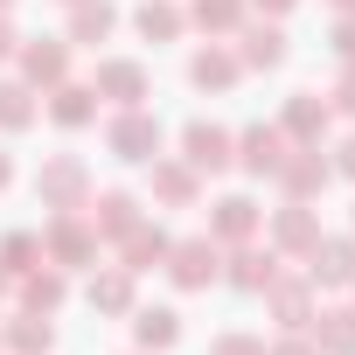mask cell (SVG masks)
Returning <instances> with one entry per match:
<instances>
[{
    "mask_svg": "<svg viewBox=\"0 0 355 355\" xmlns=\"http://www.w3.org/2000/svg\"><path fill=\"white\" fill-rule=\"evenodd\" d=\"M167 272L182 293H202L209 279H223V258H216V237H189V244H167Z\"/></svg>",
    "mask_w": 355,
    "mask_h": 355,
    "instance_id": "1",
    "label": "cell"
},
{
    "mask_svg": "<svg viewBox=\"0 0 355 355\" xmlns=\"http://www.w3.org/2000/svg\"><path fill=\"white\" fill-rule=\"evenodd\" d=\"M112 153H119V160H153V153H160V119H146L139 105H125V112L112 119Z\"/></svg>",
    "mask_w": 355,
    "mask_h": 355,
    "instance_id": "2",
    "label": "cell"
},
{
    "mask_svg": "<svg viewBox=\"0 0 355 355\" xmlns=\"http://www.w3.org/2000/svg\"><path fill=\"white\" fill-rule=\"evenodd\" d=\"M230 146H237V139H230L223 125H209V119H196V125L182 132V160H189L196 174H202V167H209V174H216V167H230V160H237Z\"/></svg>",
    "mask_w": 355,
    "mask_h": 355,
    "instance_id": "3",
    "label": "cell"
},
{
    "mask_svg": "<svg viewBox=\"0 0 355 355\" xmlns=\"http://www.w3.org/2000/svg\"><path fill=\"white\" fill-rule=\"evenodd\" d=\"M306 279L313 286H348L355 279V244L348 237H313L306 244Z\"/></svg>",
    "mask_w": 355,
    "mask_h": 355,
    "instance_id": "4",
    "label": "cell"
},
{
    "mask_svg": "<svg viewBox=\"0 0 355 355\" xmlns=\"http://www.w3.org/2000/svg\"><path fill=\"white\" fill-rule=\"evenodd\" d=\"M327 174H334V167L320 160V146H300V153H286V160H279V182H286V196H293V202L320 196V189H327Z\"/></svg>",
    "mask_w": 355,
    "mask_h": 355,
    "instance_id": "5",
    "label": "cell"
},
{
    "mask_svg": "<svg viewBox=\"0 0 355 355\" xmlns=\"http://www.w3.org/2000/svg\"><path fill=\"white\" fill-rule=\"evenodd\" d=\"M49 258H56V265H70V272H77V265H91V258H98V230H91V223H77V216H56V223H49Z\"/></svg>",
    "mask_w": 355,
    "mask_h": 355,
    "instance_id": "6",
    "label": "cell"
},
{
    "mask_svg": "<svg viewBox=\"0 0 355 355\" xmlns=\"http://www.w3.org/2000/svg\"><path fill=\"white\" fill-rule=\"evenodd\" d=\"M279 132H286V139H300V146H320V132H327V105H320L313 91H293V98H286Z\"/></svg>",
    "mask_w": 355,
    "mask_h": 355,
    "instance_id": "7",
    "label": "cell"
},
{
    "mask_svg": "<svg viewBox=\"0 0 355 355\" xmlns=\"http://www.w3.org/2000/svg\"><path fill=\"white\" fill-rule=\"evenodd\" d=\"M15 56H21V77L28 84H63L70 77V49L63 42H15Z\"/></svg>",
    "mask_w": 355,
    "mask_h": 355,
    "instance_id": "8",
    "label": "cell"
},
{
    "mask_svg": "<svg viewBox=\"0 0 355 355\" xmlns=\"http://www.w3.org/2000/svg\"><path fill=\"white\" fill-rule=\"evenodd\" d=\"M35 196L56 202V209H77V196H84V160H49V167L35 174Z\"/></svg>",
    "mask_w": 355,
    "mask_h": 355,
    "instance_id": "9",
    "label": "cell"
},
{
    "mask_svg": "<svg viewBox=\"0 0 355 355\" xmlns=\"http://www.w3.org/2000/svg\"><path fill=\"white\" fill-rule=\"evenodd\" d=\"M237 160H244L251 174H279V160H286V132H279V125H251V132L237 139Z\"/></svg>",
    "mask_w": 355,
    "mask_h": 355,
    "instance_id": "10",
    "label": "cell"
},
{
    "mask_svg": "<svg viewBox=\"0 0 355 355\" xmlns=\"http://www.w3.org/2000/svg\"><path fill=\"white\" fill-rule=\"evenodd\" d=\"M119 244H125V272H153V265H167V244H174V237H167L160 223H132Z\"/></svg>",
    "mask_w": 355,
    "mask_h": 355,
    "instance_id": "11",
    "label": "cell"
},
{
    "mask_svg": "<svg viewBox=\"0 0 355 355\" xmlns=\"http://www.w3.org/2000/svg\"><path fill=\"white\" fill-rule=\"evenodd\" d=\"M237 63H251V70H279V63H286V35H279V21H251Z\"/></svg>",
    "mask_w": 355,
    "mask_h": 355,
    "instance_id": "12",
    "label": "cell"
},
{
    "mask_svg": "<svg viewBox=\"0 0 355 355\" xmlns=\"http://www.w3.org/2000/svg\"><path fill=\"white\" fill-rule=\"evenodd\" d=\"M265 300H272V313H279L286 327H306V320H313V293H306V279H272Z\"/></svg>",
    "mask_w": 355,
    "mask_h": 355,
    "instance_id": "13",
    "label": "cell"
},
{
    "mask_svg": "<svg viewBox=\"0 0 355 355\" xmlns=\"http://www.w3.org/2000/svg\"><path fill=\"white\" fill-rule=\"evenodd\" d=\"M112 21H119L112 0H70V42H105Z\"/></svg>",
    "mask_w": 355,
    "mask_h": 355,
    "instance_id": "14",
    "label": "cell"
},
{
    "mask_svg": "<svg viewBox=\"0 0 355 355\" xmlns=\"http://www.w3.org/2000/svg\"><path fill=\"white\" fill-rule=\"evenodd\" d=\"M153 196L174 202V209L196 202V167H189V160H160V153H153Z\"/></svg>",
    "mask_w": 355,
    "mask_h": 355,
    "instance_id": "15",
    "label": "cell"
},
{
    "mask_svg": "<svg viewBox=\"0 0 355 355\" xmlns=\"http://www.w3.org/2000/svg\"><path fill=\"white\" fill-rule=\"evenodd\" d=\"M98 91L119 98V105H139V98H146V70L125 63V56H119V63H98Z\"/></svg>",
    "mask_w": 355,
    "mask_h": 355,
    "instance_id": "16",
    "label": "cell"
},
{
    "mask_svg": "<svg viewBox=\"0 0 355 355\" xmlns=\"http://www.w3.org/2000/svg\"><path fill=\"white\" fill-rule=\"evenodd\" d=\"M209 230H216V237H230V244H244V237L258 230V202H251V196H223V202H216V216H209Z\"/></svg>",
    "mask_w": 355,
    "mask_h": 355,
    "instance_id": "17",
    "label": "cell"
},
{
    "mask_svg": "<svg viewBox=\"0 0 355 355\" xmlns=\"http://www.w3.org/2000/svg\"><path fill=\"white\" fill-rule=\"evenodd\" d=\"M132 334H139V348H174L182 313H174V306H139V313H132Z\"/></svg>",
    "mask_w": 355,
    "mask_h": 355,
    "instance_id": "18",
    "label": "cell"
},
{
    "mask_svg": "<svg viewBox=\"0 0 355 355\" xmlns=\"http://www.w3.org/2000/svg\"><path fill=\"white\" fill-rule=\"evenodd\" d=\"M237 70H244L237 56H223V49H202V56L189 63V84H196V91H230V84H237Z\"/></svg>",
    "mask_w": 355,
    "mask_h": 355,
    "instance_id": "19",
    "label": "cell"
},
{
    "mask_svg": "<svg viewBox=\"0 0 355 355\" xmlns=\"http://www.w3.org/2000/svg\"><path fill=\"white\" fill-rule=\"evenodd\" d=\"M49 119H56V125H70V132H77V125H91V119H98V91H84V84H56Z\"/></svg>",
    "mask_w": 355,
    "mask_h": 355,
    "instance_id": "20",
    "label": "cell"
},
{
    "mask_svg": "<svg viewBox=\"0 0 355 355\" xmlns=\"http://www.w3.org/2000/svg\"><path fill=\"white\" fill-rule=\"evenodd\" d=\"M132 223H139V202H132V196H119V189L98 196V209H91V230H98V237H125Z\"/></svg>",
    "mask_w": 355,
    "mask_h": 355,
    "instance_id": "21",
    "label": "cell"
},
{
    "mask_svg": "<svg viewBox=\"0 0 355 355\" xmlns=\"http://www.w3.org/2000/svg\"><path fill=\"white\" fill-rule=\"evenodd\" d=\"M272 237H279L286 251H306V244L320 237V223H313V209H306V202H286V209L272 216Z\"/></svg>",
    "mask_w": 355,
    "mask_h": 355,
    "instance_id": "22",
    "label": "cell"
},
{
    "mask_svg": "<svg viewBox=\"0 0 355 355\" xmlns=\"http://www.w3.org/2000/svg\"><path fill=\"white\" fill-rule=\"evenodd\" d=\"M272 279H279V258H272V251H251V244H244V251H237V272H230V286H237V293H265Z\"/></svg>",
    "mask_w": 355,
    "mask_h": 355,
    "instance_id": "23",
    "label": "cell"
},
{
    "mask_svg": "<svg viewBox=\"0 0 355 355\" xmlns=\"http://www.w3.org/2000/svg\"><path fill=\"white\" fill-rule=\"evenodd\" d=\"M320 327H313V348L320 355H355V313L341 306V313H313Z\"/></svg>",
    "mask_w": 355,
    "mask_h": 355,
    "instance_id": "24",
    "label": "cell"
},
{
    "mask_svg": "<svg viewBox=\"0 0 355 355\" xmlns=\"http://www.w3.org/2000/svg\"><path fill=\"white\" fill-rule=\"evenodd\" d=\"M91 306H105V313H125V306H132V272H125V265L98 272V279H91Z\"/></svg>",
    "mask_w": 355,
    "mask_h": 355,
    "instance_id": "25",
    "label": "cell"
},
{
    "mask_svg": "<svg viewBox=\"0 0 355 355\" xmlns=\"http://www.w3.org/2000/svg\"><path fill=\"white\" fill-rule=\"evenodd\" d=\"M182 28H189V15L167 8V0H146V8H139V35H146V42H174Z\"/></svg>",
    "mask_w": 355,
    "mask_h": 355,
    "instance_id": "26",
    "label": "cell"
},
{
    "mask_svg": "<svg viewBox=\"0 0 355 355\" xmlns=\"http://www.w3.org/2000/svg\"><path fill=\"white\" fill-rule=\"evenodd\" d=\"M189 21L209 28V35H230V28H244V0H196Z\"/></svg>",
    "mask_w": 355,
    "mask_h": 355,
    "instance_id": "27",
    "label": "cell"
},
{
    "mask_svg": "<svg viewBox=\"0 0 355 355\" xmlns=\"http://www.w3.org/2000/svg\"><path fill=\"white\" fill-rule=\"evenodd\" d=\"M0 125L8 132L35 125V84H0Z\"/></svg>",
    "mask_w": 355,
    "mask_h": 355,
    "instance_id": "28",
    "label": "cell"
},
{
    "mask_svg": "<svg viewBox=\"0 0 355 355\" xmlns=\"http://www.w3.org/2000/svg\"><path fill=\"white\" fill-rule=\"evenodd\" d=\"M8 341H15L21 355H49V341H56V327H49L42 313H15V327H8Z\"/></svg>",
    "mask_w": 355,
    "mask_h": 355,
    "instance_id": "29",
    "label": "cell"
},
{
    "mask_svg": "<svg viewBox=\"0 0 355 355\" xmlns=\"http://www.w3.org/2000/svg\"><path fill=\"white\" fill-rule=\"evenodd\" d=\"M35 258H42V237H28V230H15L8 244H0V272H35Z\"/></svg>",
    "mask_w": 355,
    "mask_h": 355,
    "instance_id": "30",
    "label": "cell"
},
{
    "mask_svg": "<svg viewBox=\"0 0 355 355\" xmlns=\"http://www.w3.org/2000/svg\"><path fill=\"white\" fill-rule=\"evenodd\" d=\"M28 300L49 313V306H63V272H28Z\"/></svg>",
    "mask_w": 355,
    "mask_h": 355,
    "instance_id": "31",
    "label": "cell"
},
{
    "mask_svg": "<svg viewBox=\"0 0 355 355\" xmlns=\"http://www.w3.org/2000/svg\"><path fill=\"white\" fill-rule=\"evenodd\" d=\"M209 355H265V341H258V334H223Z\"/></svg>",
    "mask_w": 355,
    "mask_h": 355,
    "instance_id": "32",
    "label": "cell"
},
{
    "mask_svg": "<svg viewBox=\"0 0 355 355\" xmlns=\"http://www.w3.org/2000/svg\"><path fill=\"white\" fill-rule=\"evenodd\" d=\"M334 56H341V63H348V70H355V15H348V21H341V28H334Z\"/></svg>",
    "mask_w": 355,
    "mask_h": 355,
    "instance_id": "33",
    "label": "cell"
},
{
    "mask_svg": "<svg viewBox=\"0 0 355 355\" xmlns=\"http://www.w3.org/2000/svg\"><path fill=\"white\" fill-rule=\"evenodd\" d=\"M334 105H341V112H355V70L341 77V91H334Z\"/></svg>",
    "mask_w": 355,
    "mask_h": 355,
    "instance_id": "34",
    "label": "cell"
},
{
    "mask_svg": "<svg viewBox=\"0 0 355 355\" xmlns=\"http://www.w3.org/2000/svg\"><path fill=\"white\" fill-rule=\"evenodd\" d=\"M272 355H320V348H313V341H279Z\"/></svg>",
    "mask_w": 355,
    "mask_h": 355,
    "instance_id": "35",
    "label": "cell"
},
{
    "mask_svg": "<svg viewBox=\"0 0 355 355\" xmlns=\"http://www.w3.org/2000/svg\"><path fill=\"white\" fill-rule=\"evenodd\" d=\"M8 56H15V28H8V21H0V63H8Z\"/></svg>",
    "mask_w": 355,
    "mask_h": 355,
    "instance_id": "36",
    "label": "cell"
},
{
    "mask_svg": "<svg viewBox=\"0 0 355 355\" xmlns=\"http://www.w3.org/2000/svg\"><path fill=\"white\" fill-rule=\"evenodd\" d=\"M334 167H341V174H355V139L341 146V160H334Z\"/></svg>",
    "mask_w": 355,
    "mask_h": 355,
    "instance_id": "37",
    "label": "cell"
},
{
    "mask_svg": "<svg viewBox=\"0 0 355 355\" xmlns=\"http://www.w3.org/2000/svg\"><path fill=\"white\" fill-rule=\"evenodd\" d=\"M8 182H15V160H8V153H0V189H8Z\"/></svg>",
    "mask_w": 355,
    "mask_h": 355,
    "instance_id": "38",
    "label": "cell"
},
{
    "mask_svg": "<svg viewBox=\"0 0 355 355\" xmlns=\"http://www.w3.org/2000/svg\"><path fill=\"white\" fill-rule=\"evenodd\" d=\"M258 8H272V15H286V8H300V0H258Z\"/></svg>",
    "mask_w": 355,
    "mask_h": 355,
    "instance_id": "39",
    "label": "cell"
},
{
    "mask_svg": "<svg viewBox=\"0 0 355 355\" xmlns=\"http://www.w3.org/2000/svg\"><path fill=\"white\" fill-rule=\"evenodd\" d=\"M334 8H341V15H355V0H334Z\"/></svg>",
    "mask_w": 355,
    "mask_h": 355,
    "instance_id": "40",
    "label": "cell"
},
{
    "mask_svg": "<svg viewBox=\"0 0 355 355\" xmlns=\"http://www.w3.org/2000/svg\"><path fill=\"white\" fill-rule=\"evenodd\" d=\"M0 300H8V272H0Z\"/></svg>",
    "mask_w": 355,
    "mask_h": 355,
    "instance_id": "41",
    "label": "cell"
},
{
    "mask_svg": "<svg viewBox=\"0 0 355 355\" xmlns=\"http://www.w3.org/2000/svg\"><path fill=\"white\" fill-rule=\"evenodd\" d=\"M0 8H15V0H0Z\"/></svg>",
    "mask_w": 355,
    "mask_h": 355,
    "instance_id": "42",
    "label": "cell"
},
{
    "mask_svg": "<svg viewBox=\"0 0 355 355\" xmlns=\"http://www.w3.org/2000/svg\"><path fill=\"white\" fill-rule=\"evenodd\" d=\"M348 286H355V279H348Z\"/></svg>",
    "mask_w": 355,
    "mask_h": 355,
    "instance_id": "43",
    "label": "cell"
}]
</instances>
